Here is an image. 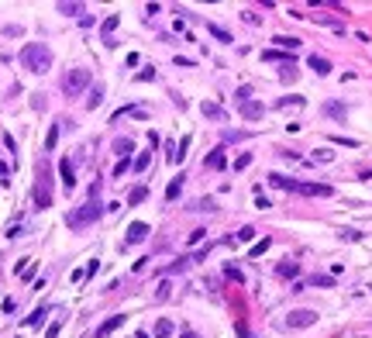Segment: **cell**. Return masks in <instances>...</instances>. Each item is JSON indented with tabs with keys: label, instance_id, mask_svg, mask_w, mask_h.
Here are the masks:
<instances>
[{
	"label": "cell",
	"instance_id": "cell-1",
	"mask_svg": "<svg viewBox=\"0 0 372 338\" xmlns=\"http://www.w3.org/2000/svg\"><path fill=\"white\" fill-rule=\"evenodd\" d=\"M269 183L279 186V190L304 194V197H331V194H334L327 183H300V179H289V176H279V173H269Z\"/></svg>",
	"mask_w": 372,
	"mask_h": 338
},
{
	"label": "cell",
	"instance_id": "cell-2",
	"mask_svg": "<svg viewBox=\"0 0 372 338\" xmlns=\"http://www.w3.org/2000/svg\"><path fill=\"white\" fill-rule=\"evenodd\" d=\"M21 66H24L28 72H49V69H52V52H49V45L28 42V45L21 49Z\"/></svg>",
	"mask_w": 372,
	"mask_h": 338
},
{
	"label": "cell",
	"instance_id": "cell-3",
	"mask_svg": "<svg viewBox=\"0 0 372 338\" xmlns=\"http://www.w3.org/2000/svg\"><path fill=\"white\" fill-rule=\"evenodd\" d=\"M103 211H107V207H103L100 200H90V204H83V207H76V211H69V214H66V224H69L72 231H83V228H90L93 221L103 217Z\"/></svg>",
	"mask_w": 372,
	"mask_h": 338
},
{
	"label": "cell",
	"instance_id": "cell-4",
	"mask_svg": "<svg viewBox=\"0 0 372 338\" xmlns=\"http://www.w3.org/2000/svg\"><path fill=\"white\" fill-rule=\"evenodd\" d=\"M34 207L49 211L52 207V173L45 162H38V179H34Z\"/></svg>",
	"mask_w": 372,
	"mask_h": 338
},
{
	"label": "cell",
	"instance_id": "cell-5",
	"mask_svg": "<svg viewBox=\"0 0 372 338\" xmlns=\"http://www.w3.org/2000/svg\"><path fill=\"white\" fill-rule=\"evenodd\" d=\"M93 83V76H90V69H83V66H76V69H69L66 76H62V93L66 97H80L86 87Z\"/></svg>",
	"mask_w": 372,
	"mask_h": 338
},
{
	"label": "cell",
	"instance_id": "cell-6",
	"mask_svg": "<svg viewBox=\"0 0 372 338\" xmlns=\"http://www.w3.org/2000/svg\"><path fill=\"white\" fill-rule=\"evenodd\" d=\"M238 110H241L245 121H262L266 118V104H258V100H241Z\"/></svg>",
	"mask_w": 372,
	"mask_h": 338
},
{
	"label": "cell",
	"instance_id": "cell-7",
	"mask_svg": "<svg viewBox=\"0 0 372 338\" xmlns=\"http://www.w3.org/2000/svg\"><path fill=\"white\" fill-rule=\"evenodd\" d=\"M317 321V311H289L286 314V328H310Z\"/></svg>",
	"mask_w": 372,
	"mask_h": 338
},
{
	"label": "cell",
	"instance_id": "cell-8",
	"mask_svg": "<svg viewBox=\"0 0 372 338\" xmlns=\"http://www.w3.org/2000/svg\"><path fill=\"white\" fill-rule=\"evenodd\" d=\"M145 238H148V224H145V221L128 224V235H124V242H128V245H138V242H145Z\"/></svg>",
	"mask_w": 372,
	"mask_h": 338
},
{
	"label": "cell",
	"instance_id": "cell-9",
	"mask_svg": "<svg viewBox=\"0 0 372 338\" xmlns=\"http://www.w3.org/2000/svg\"><path fill=\"white\" fill-rule=\"evenodd\" d=\"M324 114L334 118V121H345V118H348V107H345L341 100H327V104H324Z\"/></svg>",
	"mask_w": 372,
	"mask_h": 338
},
{
	"label": "cell",
	"instance_id": "cell-10",
	"mask_svg": "<svg viewBox=\"0 0 372 338\" xmlns=\"http://www.w3.org/2000/svg\"><path fill=\"white\" fill-rule=\"evenodd\" d=\"M276 276H279V280H293V276H300V262H293V259L279 262V266H276Z\"/></svg>",
	"mask_w": 372,
	"mask_h": 338
},
{
	"label": "cell",
	"instance_id": "cell-11",
	"mask_svg": "<svg viewBox=\"0 0 372 338\" xmlns=\"http://www.w3.org/2000/svg\"><path fill=\"white\" fill-rule=\"evenodd\" d=\"M200 110H203V118H210V121H228V114H224V107L220 104H200Z\"/></svg>",
	"mask_w": 372,
	"mask_h": 338
},
{
	"label": "cell",
	"instance_id": "cell-12",
	"mask_svg": "<svg viewBox=\"0 0 372 338\" xmlns=\"http://www.w3.org/2000/svg\"><path fill=\"white\" fill-rule=\"evenodd\" d=\"M124 324V314H114V318H107L100 328H97V338H103V335H110V331H118Z\"/></svg>",
	"mask_w": 372,
	"mask_h": 338
},
{
	"label": "cell",
	"instance_id": "cell-13",
	"mask_svg": "<svg viewBox=\"0 0 372 338\" xmlns=\"http://www.w3.org/2000/svg\"><path fill=\"white\" fill-rule=\"evenodd\" d=\"M262 59H266V62H283V66H293V55H289V52H279V49H266V52H262Z\"/></svg>",
	"mask_w": 372,
	"mask_h": 338
},
{
	"label": "cell",
	"instance_id": "cell-14",
	"mask_svg": "<svg viewBox=\"0 0 372 338\" xmlns=\"http://www.w3.org/2000/svg\"><path fill=\"white\" fill-rule=\"evenodd\" d=\"M103 93H107V90H103V83H93V87H90V97H86V107H90V110H97V107L103 104Z\"/></svg>",
	"mask_w": 372,
	"mask_h": 338
},
{
	"label": "cell",
	"instance_id": "cell-15",
	"mask_svg": "<svg viewBox=\"0 0 372 338\" xmlns=\"http://www.w3.org/2000/svg\"><path fill=\"white\" fill-rule=\"evenodd\" d=\"M49 311H52L49 304H42V307H34V311H31V318H24V324H28V328H38V324H42V321L49 318Z\"/></svg>",
	"mask_w": 372,
	"mask_h": 338
},
{
	"label": "cell",
	"instance_id": "cell-16",
	"mask_svg": "<svg viewBox=\"0 0 372 338\" xmlns=\"http://www.w3.org/2000/svg\"><path fill=\"white\" fill-rule=\"evenodd\" d=\"M59 176H62V183H66V186H76V173H72V159H62V162H59Z\"/></svg>",
	"mask_w": 372,
	"mask_h": 338
},
{
	"label": "cell",
	"instance_id": "cell-17",
	"mask_svg": "<svg viewBox=\"0 0 372 338\" xmlns=\"http://www.w3.org/2000/svg\"><path fill=\"white\" fill-rule=\"evenodd\" d=\"M228 166V156H224V148H214V152L207 156V169H224Z\"/></svg>",
	"mask_w": 372,
	"mask_h": 338
},
{
	"label": "cell",
	"instance_id": "cell-18",
	"mask_svg": "<svg viewBox=\"0 0 372 338\" xmlns=\"http://www.w3.org/2000/svg\"><path fill=\"white\" fill-rule=\"evenodd\" d=\"M114 152H118L121 159H131V152H135V142H131V138H114Z\"/></svg>",
	"mask_w": 372,
	"mask_h": 338
},
{
	"label": "cell",
	"instance_id": "cell-19",
	"mask_svg": "<svg viewBox=\"0 0 372 338\" xmlns=\"http://www.w3.org/2000/svg\"><path fill=\"white\" fill-rule=\"evenodd\" d=\"M307 66H310L314 72H321V76H327V72H331V62H327L324 55H310V59H307Z\"/></svg>",
	"mask_w": 372,
	"mask_h": 338
},
{
	"label": "cell",
	"instance_id": "cell-20",
	"mask_svg": "<svg viewBox=\"0 0 372 338\" xmlns=\"http://www.w3.org/2000/svg\"><path fill=\"white\" fill-rule=\"evenodd\" d=\"M276 45L286 49V52H296L300 49V38H293V35H276Z\"/></svg>",
	"mask_w": 372,
	"mask_h": 338
},
{
	"label": "cell",
	"instance_id": "cell-21",
	"mask_svg": "<svg viewBox=\"0 0 372 338\" xmlns=\"http://www.w3.org/2000/svg\"><path fill=\"white\" fill-rule=\"evenodd\" d=\"M304 104H307L304 97H279L272 107H276V110H283V107H304Z\"/></svg>",
	"mask_w": 372,
	"mask_h": 338
},
{
	"label": "cell",
	"instance_id": "cell-22",
	"mask_svg": "<svg viewBox=\"0 0 372 338\" xmlns=\"http://www.w3.org/2000/svg\"><path fill=\"white\" fill-rule=\"evenodd\" d=\"M66 121H55L52 128H49V138H45V152H52V148H55V142H59V128H62Z\"/></svg>",
	"mask_w": 372,
	"mask_h": 338
},
{
	"label": "cell",
	"instance_id": "cell-23",
	"mask_svg": "<svg viewBox=\"0 0 372 338\" xmlns=\"http://www.w3.org/2000/svg\"><path fill=\"white\" fill-rule=\"evenodd\" d=\"M183 179H186V176H176V179L169 183V190H166V200H176V197L183 194Z\"/></svg>",
	"mask_w": 372,
	"mask_h": 338
},
{
	"label": "cell",
	"instance_id": "cell-24",
	"mask_svg": "<svg viewBox=\"0 0 372 338\" xmlns=\"http://www.w3.org/2000/svg\"><path fill=\"white\" fill-rule=\"evenodd\" d=\"M307 286H334V276H324V273L307 276Z\"/></svg>",
	"mask_w": 372,
	"mask_h": 338
},
{
	"label": "cell",
	"instance_id": "cell-25",
	"mask_svg": "<svg viewBox=\"0 0 372 338\" xmlns=\"http://www.w3.org/2000/svg\"><path fill=\"white\" fill-rule=\"evenodd\" d=\"M172 331H176V328H172V321H169V318H162V321L155 324V338H169Z\"/></svg>",
	"mask_w": 372,
	"mask_h": 338
},
{
	"label": "cell",
	"instance_id": "cell-26",
	"mask_svg": "<svg viewBox=\"0 0 372 338\" xmlns=\"http://www.w3.org/2000/svg\"><path fill=\"white\" fill-rule=\"evenodd\" d=\"M145 197H148V190H145V186H135V190H131V194H128V204H131V207H135V204H141V200H145Z\"/></svg>",
	"mask_w": 372,
	"mask_h": 338
},
{
	"label": "cell",
	"instance_id": "cell-27",
	"mask_svg": "<svg viewBox=\"0 0 372 338\" xmlns=\"http://www.w3.org/2000/svg\"><path fill=\"white\" fill-rule=\"evenodd\" d=\"M255 238V228H252V224H245V228L235 235V238H228V242H252Z\"/></svg>",
	"mask_w": 372,
	"mask_h": 338
},
{
	"label": "cell",
	"instance_id": "cell-28",
	"mask_svg": "<svg viewBox=\"0 0 372 338\" xmlns=\"http://www.w3.org/2000/svg\"><path fill=\"white\" fill-rule=\"evenodd\" d=\"M59 11H62V14H69V18H76V14H83V4H66V0H62Z\"/></svg>",
	"mask_w": 372,
	"mask_h": 338
},
{
	"label": "cell",
	"instance_id": "cell-29",
	"mask_svg": "<svg viewBox=\"0 0 372 338\" xmlns=\"http://www.w3.org/2000/svg\"><path fill=\"white\" fill-rule=\"evenodd\" d=\"M210 35H214L217 42H231V31H224L220 24H210Z\"/></svg>",
	"mask_w": 372,
	"mask_h": 338
},
{
	"label": "cell",
	"instance_id": "cell-30",
	"mask_svg": "<svg viewBox=\"0 0 372 338\" xmlns=\"http://www.w3.org/2000/svg\"><path fill=\"white\" fill-rule=\"evenodd\" d=\"M279 80H283V83H293V80H296V66H283V69H279Z\"/></svg>",
	"mask_w": 372,
	"mask_h": 338
},
{
	"label": "cell",
	"instance_id": "cell-31",
	"mask_svg": "<svg viewBox=\"0 0 372 338\" xmlns=\"http://www.w3.org/2000/svg\"><path fill=\"white\" fill-rule=\"evenodd\" d=\"M148 162H152V152H141V156L135 159V166H131V169H135V173H141V169H145Z\"/></svg>",
	"mask_w": 372,
	"mask_h": 338
},
{
	"label": "cell",
	"instance_id": "cell-32",
	"mask_svg": "<svg viewBox=\"0 0 372 338\" xmlns=\"http://www.w3.org/2000/svg\"><path fill=\"white\" fill-rule=\"evenodd\" d=\"M190 262H193L190 255H183V259H176V262H172V266H169V273H183L186 266H190Z\"/></svg>",
	"mask_w": 372,
	"mask_h": 338
},
{
	"label": "cell",
	"instance_id": "cell-33",
	"mask_svg": "<svg viewBox=\"0 0 372 338\" xmlns=\"http://www.w3.org/2000/svg\"><path fill=\"white\" fill-rule=\"evenodd\" d=\"M338 235H341V242H358L362 238V231H355V228H341Z\"/></svg>",
	"mask_w": 372,
	"mask_h": 338
},
{
	"label": "cell",
	"instance_id": "cell-34",
	"mask_svg": "<svg viewBox=\"0 0 372 338\" xmlns=\"http://www.w3.org/2000/svg\"><path fill=\"white\" fill-rule=\"evenodd\" d=\"M331 142H334V145H345V148H358V142H355V138H345V135H334Z\"/></svg>",
	"mask_w": 372,
	"mask_h": 338
},
{
	"label": "cell",
	"instance_id": "cell-35",
	"mask_svg": "<svg viewBox=\"0 0 372 338\" xmlns=\"http://www.w3.org/2000/svg\"><path fill=\"white\" fill-rule=\"evenodd\" d=\"M169 290H172V286H169V280H162V283H159V290H155V300H169Z\"/></svg>",
	"mask_w": 372,
	"mask_h": 338
},
{
	"label": "cell",
	"instance_id": "cell-36",
	"mask_svg": "<svg viewBox=\"0 0 372 338\" xmlns=\"http://www.w3.org/2000/svg\"><path fill=\"white\" fill-rule=\"evenodd\" d=\"M269 245H272L269 238H262V242H255V245H252V255H262V252H269Z\"/></svg>",
	"mask_w": 372,
	"mask_h": 338
},
{
	"label": "cell",
	"instance_id": "cell-37",
	"mask_svg": "<svg viewBox=\"0 0 372 338\" xmlns=\"http://www.w3.org/2000/svg\"><path fill=\"white\" fill-rule=\"evenodd\" d=\"M248 166H252V156H248V152L235 159V169H238V173H241V169H248Z\"/></svg>",
	"mask_w": 372,
	"mask_h": 338
},
{
	"label": "cell",
	"instance_id": "cell-38",
	"mask_svg": "<svg viewBox=\"0 0 372 338\" xmlns=\"http://www.w3.org/2000/svg\"><path fill=\"white\" fill-rule=\"evenodd\" d=\"M131 166H135V162H131V159H121V162H118V166H114V176H124V173H128V169H131Z\"/></svg>",
	"mask_w": 372,
	"mask_h": 338
},
{
	"label": "cell",
	"instance_id": "cell-39",
	"mask_svg": "<svg viewBox=\"0 0 372 338\" xmlns=\"http://www.w3.org/2000/svg\"><path fill=\"white\" fill-rule=\"evenodd\" d=\"M224 276H228V280H235V283H245L241 269H235V266H228V269H224Z\"/></svg>",
	"mask_w": 372,
	"mask_h": 338
},
{
	"label": "cell",
	"instance_id": "cell-40",
	"mask_svg": "<svg viewBox=\"0 0 372 338\" xmlns=\"http://www.w3.org/2000/svg\"><path fill=\"white\" fill-rule=\"evenodd\" d=\"M248 138V131H224V142H241Z\"/></svg>",
	"mask_w": 372,
	"mask_h": 338
},
{
	"label": "cell",
	"instance_id": "cell-41",
	"mask_svg": "<svg viewBox=\"0 0 372 338\" xmlns=\"http://www.w3.org/2000/svg\"><path fill=\"white\" fill-rule=\"evenodd\" d=\"M4 35H7V38H21V24H7Z\"/></svg>",
	"mask_w": 372,
	"mask_h": 338
},
{
	"label": "cell",
	"instance_id": "cell-42",
	"mask_svg": "<svg viewBox=\"0 0 372 338\" xmlns=\"http://www.w3.org/2000/svg\"><path fill=\"white\" fill-rule=\"evenodd\" d=\"M100 186H103V179H93V183H90V200L100 197Z\"/></svg>",
	"mask_w": 372,
	"mask_h": 338
},
{
	"label": "cell",
	"instance_id": "cell-43",
	"mask_svg": "<svg viewBox=\"0 0 372 338\" xmlns=\"http://www.w3.org/2000/svg\"><path fill=\"white\" fill-rule=\"evenodd\" d=\"M327 159H331L327 148H317V152H314V162H327Z\"/></svg>",
	"mask_w": 372,
	"mask_h": 338
},
{
	"label": "cell",
	"instance_id": "cell-44",
	"mask_svg": "<svg viewBox=\"0 0 372 338\" xmlns=\"http://www.w3.org/2000/svg\"><path fill=\"white\" fill-rule=\"evenodd\" d=\"M138 80H141V83H148V80H155V69H141V72H138Z\"/></svg>",
	"mask_w": 372,
	"mask_h": 338
},
{
	"label": "cell",
	"instance_id": "cell-45",
	"mask_svg": "<svg viewBox=\"0 0 372 338\" xmlns=\"http://www.w3.org/2000/svg\"><path fill=\"white\" fill-rule=\"evenodd\" d=\"M59 331H62V321H55V324L45 331V338H59Z\"/></svg>",
	"mask_w": 372,
	"mask_h": 338
},
{
	"label": "cell",
	"instance_id": "cell-46",
	"mask_svg": "<svg viewBox=\"0 0 372 338\" xmlns=\"http://www.w3.org/2000/svg\"><path fill=\"white\" fill-rule=\"evenodd\" d=\"M114 28H118V14H110V18L103 21V31H114Z\"/></svg>",
	"mask_w": 372,
	"mask_h": 338
},
{
	"label": "cell",
	"instance_id": "cell-47",
	"mask_svg": "<svg viewBox=\"0 0 372 338\" xmlns=\"http://www.w3.org/2000/svg\"><path fill=\"white\" fill-rule=\"evenodd\" d=\"M203 235H207V231H203V228H197V231H193V235H190V238H186V242H190V245H197V242H200V238H203Z\"/></svg>",
	"mask_w": 372,
	"mask_h": 338
},
{
	"label": "cell",
	"instance_id": "cell-48",
	"mask_svg": "<svg viewBox=\"0 0 372 338\" xmlns=\"http://www.w3.org/2000/svg\"><path fill=\"white\" fill-rule=\"evenodd\" d=\"M255 207H262V211H269V207H272V204H269V200H266V197H262V194H258V197H255Z\"/></svg>",
	"mask_w": 372,
	"mask_h": 338
},
{
	"label": "cell",
	"instance_id": "cell-49",
	"mask_svg": "<svg viewBox=\"0 0 372 338\" xmlns=\"http://www.w3.org/2000/svg\"><path fill=\"white\" fill-rule=\"evenodd\" d=\"M86 280V269H72V283H83Z\"/></svg>",
	"mask_w": 372,
	"mask_h": 338
},
{
	"label": "cell",
	"instance_id": "cell-50",
	"mask_svg": "<svg viewBox=\"0 0 372 338\" xmlns=\"http://www.w3.org/2000/svg\"><path fill=\"white\" fill-rule=\"evenodd\" d=\"M193 211H214V200H200V204H197Z\"/></svg>",
	"mask_w": 372,
	"mask_h": 338
},
{
	"label": "cell",
	"instance_id": "cell-51",
	"mask_svg": "<svg viewBox=\"0 0 372 338\" xmlns=\"http://www.w3.org/2000/svg\"><path fill=\"white\" fill-rule=\"evenodd\" d=\"M7 176H11V166H7V162H0V179L7 183Z\"/></svg>",
	"mask_w": 372,
	"mask_h": 338
},
{
	"label": "cell",
	"instance_id": "cell-52",
	"mask_svg": "<svg viewBox=\"0 0 372 338\" xmlns=\"http://www.w3.org/2000/svg\"><path fill=\"white\" fill-rule=\"evenodd\" d=\"M238 338H248V328H245V321H238Z\"/></svg>",
	"mask_w": 372,
	"mask_h": 338
},
{
	"label": "cell",
	"instance_id": "cell-53",
	"mask_svg": "<svg viewBox=\"0 0 372 338\" xmlns=\"http://www.w3.org/2000/svg\"><path fill=\"white\" fill-rule=\"evenodd\" d=\"M179 338H197V335H193V331H183V335H179Z\"/></svg>",
	"mask_w": 372,
	"mask_h": 338
},
{
	"label": "cell",
	"instance_id": "cell-54",
	"mask_svg": "<svg viewBox=\"0 0 372 338\" xmlns=\"http://www.w3.org/2000/svg\"><path fill=\"white\" fill-rule=\"evenodd\" d=\"M135 338H152V335H145V331H138V335H135Z\"/></svg>",
	"mask_w": 372,
	"mask_h": 338
}]
</instances>
